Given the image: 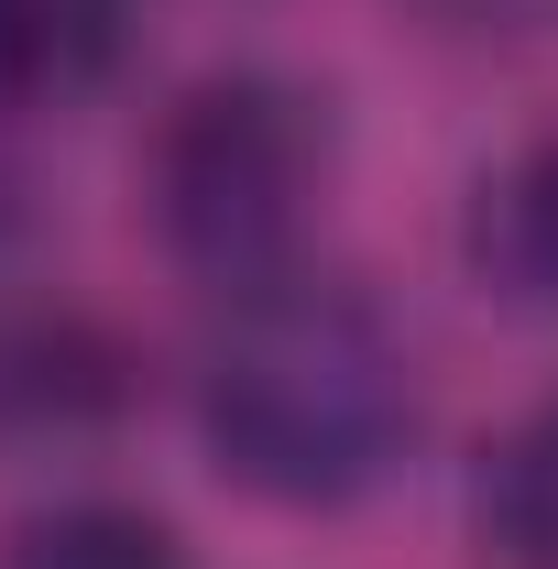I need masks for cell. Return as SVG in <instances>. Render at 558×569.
Listing matches in <instances>:
<instances>
[{
  "instance_id": "3957f363",
  "label": "cell",
  "mask_w": 558,
  "mask_h": 569,
  "mask_svg": "<svg viewBox=\"0 0 558 569\" xmlns=\"http://www.w3.org/2000/svg\"><path fill=\"white\" fill-rule=\"evenodd\" d=\"M460 241H471L482 296L526 307V318H558V142H526L515 164H492Z\"/></svg>"
},
{
  "instance_id": "5b68a950",
  "label": "cell",
  "mask_w": 558,
  "mask_h": 569,
  "mask_svg": "<svg viewBox=\"0 0 558 569\" xmlns=\"http://www.w3.org/2000/svg\"><path fill=\"white\" fill-rule=\"evenodd\" d=\"M0 569H187V559L142 503H56V515H33L11 537Z\"/></svg>"
},
{
  "instance_id": "7a4b0ae2",
  "label": "cell",
  "mask_w": 558,
  "mask_h": 569,
  "mask_svg": "<svg viewBox=\"0 0 558 569\" xmlns=\"http://www.w3.org/2000/svg\"><path fill=\"white\" fill-rule=\"evenodd\" d=\"M318 176H329V142H318L296 88H275V77H209L153 132V230H165V252L187 274L252 296V284L296 274Z\"/></svg>"
},
{
  "instance_id": "277c9868",
  "label": "cell",
  "mask_w": 558,
  "mask_h": 569,
  "mask_svg": "<svg viewBox=\"0 0 558 569\" xmlns=\"http://www.w3.org/2000/svg\"><path fill=\"white\" fill-rule=\"evenodd\" d=\"M482 526L515 569H558V406L526 417L504 449H492V482H482Z\"/></svg>"
},
{
  "instance_id": "6da1fadb",
  "label": "cell",
  "mask_w": 558,
  "mask_h": 569,
  "mask_svg": "<svg viewBox=\"0 0 558 569\" xmlns=\"http://www.w3.org/2000/svg\"><path fill=\"white\" fill-rule=\"evenodd\" d=\"M198 427L252 503L340 515L406 460L417 361L361 284L275 274L230 296V329L209 340V372H198Z\"/></svg>"
}]
</instances>
